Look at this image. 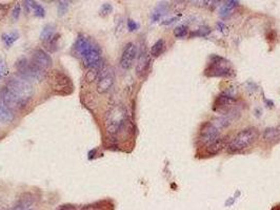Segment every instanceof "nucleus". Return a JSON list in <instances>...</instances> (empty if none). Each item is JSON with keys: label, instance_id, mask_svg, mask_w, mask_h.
I'll use <instances>...</instances> for the list:
<instances>
[{"label": "nucleus", "instance_id": "obj_15", "mask_svg": "<svg viewBox=\"0 0 280 210\" xmlns=\"http://www.w3.org/2000/svg\"><path fill=\"white\" fill-rule=\"evenodd\" d=\"M151 63V58L150 55L146 52L145 48H142L140 50V53L138 55V60H137V65H136V74L139 78H142L145 74L148 73L149 67Z\"/></svg>", "mask_w": 280, "mask_h": 210}, {"label": "nucleus", "instance_id": "obj_25", "mask_svg": "<svg viewBox=\"0 0 280 210\" xmlns=\"http://www.w3.org/2000/svg\"><path fill=\"white\" fill-rule=\"evenodd\" d=\"M9 74V67L4 59L0 58V80L5 78Z\"/></svg>", "mask_w": 280, "mask_h": 210}, {"label": "nucleus", "instance_id": "obj_8", "mask_svg": "<svg viewBox=\"0 0 280 210\" xmlns=\"http://www.w3.org/2000/svg\"><path fill=\"white\" fill-rule=\"evenodd\" d=\"M114 83H115V75H114L113 69L109 66L104 65L97 77V92L99 94L110 92Z\"/></svg>", "mask_w": 280, "mask_h": 210}, {"label": "nucleus", "instance_id": "obj_27", "mask_svg": "<svg viewBox=\"0 0 280 210\" xmlns=\"http://www.w3.org/2000/svg\"><path fill=\"white\" fill-rule=\"evenodd\" d=\"M113 11V6L111 3H105L103 4V6L100 8V11H99V15L100 16H107V15H110L111 13Z\"/></svg>", "mask_w": 280, "mask_h": 210}, {"label": "nucleus", "instance_id": "obj_21", "mask_svg": "<svg viewBox=\"0 0 280 210\" xmlns=\"http://www.w3.org/2000/svg\"><path fill=\"white\" fill-rule=\"evenodd\" d=\"M19 34L17 32H10V33H3L1 35V39L6 47H11L18 40Z\"/></svg>", "mask_w": 280, "mask_h": 210}, {"label": "nucleus", "instance_id": "obj_19", "mask_svg": "<svg viewBox=\"0 0 280 210\" xmlns=\"http://www.w3.org/2000/svg\"><path fill=\"white\" fill-rule=\"evenodd\" d=\"M165 50V41L163 39H159L157 40L153 47L151 48V56L154 57V58H157Z\"/></svg>", "mask_w": 280, "mask_h": 210}, {"label": "nucleus", "instance_id": "obj_28", "mask_svg": "<svg viewBox=\"0 0 280 210\" xmlns=\"http://www.w3.org/2000/svg\"><path fill=\"white\" fill-rule=\"evenodd\" d=\"M20 13H21V5H20V3L17 2L14 6V9H13V11H12L13 20H17L19 16H20Z\"/></svg>", "mask_w": 280, "mask_h": 210}, {"label": "nucleus", "instance_id": "obj_22", "mask_svg": "<svg viewBox=\"0 0 280 210\" xmlns=\"http://www.w3.org/2000/svg\"><path fill=\"white\" fill-rule=\"evenodd\" d=\"M238 4H239V2L234 1V0H231V1H226L224 4H222L221 9H220V15L221 16H228L235 8H236Z\"/></svg>", "mask_w": 280, "mask_h": 210}, {"label": "nucleus", "instance_id": "obj_33", "mask_svg": "<svg viewBox=\"0 0 280 210\" xmlns=\"http://www.w3.org/2000/svg\"><path fill=\"white\" fill-rule=\"evenodd\" d=\"M58 210H76V208L72 205H63Z\"/></svg>", "mask_w": 280, "mask_h": 210}, {"label": "nucleus", "instance_id": "obj_9", "mask_svg": "<svg viewBox=\"0 0 280 210\" xmlns=\"http://www.w3.org/2000/svg\"><path fill=\"white\" fill-rule=\"evenodd\" d=\"M0 102L9 107L10 110H21L28 103L27 101L12 93L6 86L0 88Z\"/></svg>", "mask_w": 280, "mask_h": 210}, {"label": "nucleus", "instance_id": "obj_13", "mask_svg": "<svg viewBox=\"0 0 280 210\" xmlns=\"http://www.w3.org/2000/svg\"><path fill=\"white\" fill-rule=\"evenodd\" d=\"M32 63L35 65L37 67H39L42 71L47 72L48 69L51 68L52 66V58H51V56L46 52V50H43L41 48H38L35 49L33 54H32Z\"/></svg>", "mask_w": 280, "mask_h": 210}, {"label": "nucleus", "instance_id": "obj_3", "mask_svg": "<svg viewBox=\"0 0 280 210\" xmlns=\"http://www.w3.org/2000/svg\"><path fill=\"white\" fill-rule=\"evenodd\" d=\"M128 121V113L126 110L120 104L112 106L105 113V126L106 132L111 136L118 135L122 131Z\"/></svg>", "mask_w": 280, "mask_h": 210}, {"label": "nucleus", "instance_id": "obj_35", "mask_svg": "<svg viewBox=\"0 0 280 210\" xmlns=\"http://www.w3.org/2000/svg\"><path fill=\"white\" fill-rule=\"evenodd\" d=\"M271 210H280V204H277L275 206H273Z\"/></svg>", "mask_w": 280, "mask_h": 210}, {"label": "nucleus", "instance_id": "obj_4", "mask_svg": "<svg viewBox=\"0 0 280 210\" xmlns=\"http://www.w3.org/2000/svg\"><path fill=\"white\" fill-rule=\"evenodd\" d=\"M259 138V130L256 127H247L243 130H240L236 136H235L230 143L228 144V151L230 154H237L247 148L255 143Z\"/></svg>", "mask_w": 280, "mask_h": 210}, {"label": "nucleus", "instance_id": "obj_7", "mask_svg": "<svg viewBox=\"0 0 280 210\" xmlns=\"http://www.w3.org/2000/svg\"><path fill=\"white\" fill-rule=\"evenodd\" d=\"M51 85L57 94L68 95L71 94L73 90L71 80L60 71H54L51 75Z\"/></svg>", "mask_w": 280, "mask_h": 210}, {"label": "nucleus", "instance_id": "obj_10", "mask_svg": "<svg viewBox=\"0 0 280 210\" xmlns=\"http://www.w3.org/2000/svg\"><path fill=\"white\" fill-rule=\"evenodd\" d=\"M237 103V99L234 98L232 96H228V95L221 94L218 97H216L212 110L221 114H227L230 113V112L233 110L234 106Z\"/></svg>", "mask_w": 280, "mask_h": 210}, {"label": "nucleus", "instance_id": "obj_30", "mask_svg": "<svg viewBox=\"0 0 280 210\" xmlns=\"http://www.w3.org/2000/svg\"><path fill=\"white\" fill-rule=\"evenodd\" d=\"M210 29L209 28H200L199 30H197L194 33H192L191 36H201V37H205L208 36L210 34Z\"/></svg>", "mask_w": 280, "mask_h": 210}, {"label": "nucleus", "instance_id": "obj_31", "mask_svg": "<svg viewBox=\"0 0 280 210\" xmlns=\"http://www.w3.org/2000/svg\"><path fill=\"white\" fill-rule=\"evenodd\" d=\"M126 24H128V29L130 32H135L139 29V24L134 21V20H132V19H129L128 22H126Z\"/></svg>", "mask_w": 280, "mask_h": 210}, {"label": "nucleus", "instance_id": "obj_1", "mask_svg": "<svg viewBox=\"0 0 280 210\" xmlns=\"http://www.w3.org/2000/svg\"><path fill=\"white\" fill-rule=\"evenodd\" d=\"M231 124L230 120L226 117L214 119L212 121L203 123L199 129L198 135V144L200 147H205L208 144L212 143L215 140L221 137V131L226 129Z\"/></svg>", "mask_w": 280, "mask_h": 210}, {"label": "nucleus", "instance_id": "obj_6", "mask_svg": "<svg viewBox=\"0 0 280 210\" xmlns=\"http://www.w3.org/2000/svg\"><path fill=\"white\" fill-rule=\"evenodd\" d=\"M5 86L9 90L14 93L16 96L23 99L24 101H28L34 96V87L31 84V82L25 80L21 77H11L6 80Z\"/></svg>", "mask_w": 280, "mask_h": 210}, {"label": "nucleus", "instance_id": "obj_24", "mask_svg": "<svg viewBox=\"0 0 280 210\" xmlns=\"http://www.w3.org/2000/svg\"><path fill=\"white\" fill-rule=\"evenodd\" d=\"M188 32L189 31L186 25H179V27H177L174 30V35L177 38H184V37H187Z\"/></svg>", "mask_w": 280, "mask_h": 210}, {"label": "nucleus", "instance_id": "obj_32", "mask_svg": "<svg viewBox=\"0 0 280 210\" xmlns=\"http://www.w3.org/2000/svg\"><path fill=\"white\" fill-rule=\"evenodd\" d=\"M8 10H9V5L0 3V20H2V19L4 18L6 13H8Z\"/></svg>", "mask_w": 280, "mask_h": 210}, {"label": "nucleus", "instance_id": "obj_20", "mask_svg": "<svg viewBox=\"0 0 280 210\" xmlns=\"http://www.w3.org/2000/svg\"><path fill=\"white\" fill-rule=\"evenodd\" d=\"M54 32H55V27L53 24L44 25L43 29L41 30V33H40V39L42 41L48 42L51 38L54 36Z\"/></svg>", "mask_w": 280, "mask_h": 210}, {"label": "nucleus", "instance_id": "obj_23", "mask_svg": "<svg viewBox=\"0 0 280 210\" xmlns=\"http://www.w3.org/2000/svg\"><path fill=\"white\" fill-rule=\"evenodd\" d=\"M31 9L34 11V14L37 17H44L46 16V10H44L41 4H38L36 1H29Z\"/></svg>", "mask_w": 280, "mask_h": 210}, {"label": "nucleus", "instance_id": "obj_29", "mask_svg": "<svg viewBox=\"0 0 280 210\" xmlns=\"http://www.w3.org/2000/svg\"><path fill=\"white\" fill-rule=\"evenodd\" d=\"M69 3L68 1H59L58 3V15L59 16H62V15H65L68 9H69Z\"/></svg>", "mask_w": 280, "mask_h": 210}, {"label": "nucleus", "instance_id": "obj_2", "mask_svg": "<svg viewBox=\"0 0 280 210\" xmlns=\"http://www.w3.org/2000/svg\"><path fill=\"white\" fill-rule=\"evenodd\" d=\"M205 75L210 78H234L236 76L232 63L224 57L212 55L205 68Z\"/></svg>", "mask_w": 280, "mask_h": 210}, {"label": "nucleus", "instance_id": "obj_12", "mask_svg": "<svg viewBox=\"0 0 280 210\" xmlns=\"http://www.w3.org/2000/svg\"><path fill=\"white\" fill-rule=\"evenodd\" d=\"M97 47L96 43H94L92 40L88 39L86 36L79 35L74 44V50L75 53L79 56L81 59L86 58V57L90 54L92 50Z\"/></svg>", "mask_w": 280, "mask_h": 210}, {"label": "nucleus", "instance_id": "obj_5", "mask_svg": "<svg viewBox=\"0 0 280 210\" xmlns=\"http://www.w3.org/2000/svg\"><path fill=\"white\" fill-rule=\"evenodd\" d=\"M16 68L18 74L20 75V77L28 80L29 82H40L44 80L47 76V72L42 71V69L37 67L35 65H33V63L25 58L19 59L16 62Z\"/></svg>", "mask_w": 280, "mask_h": 210}, {"label": "nucleus", "instance_id": "obj_34", "mask_svg": "<svg viewBox=\"0 0 280 210\" xmlns=\"http://www.w3.org/2000/svg\"><path fill=\"white\" fill-rule=\"evenodd\" d=\"M81 210H100V209L97 208V207H95V206H87V207H85L84 209H81Z\"/></svg>", "mask_w": 280, "mask_h": 210}, {"label": "nucleus", "instance_id": "obj_11", "mask_svg": "<svg viewBox=\"0 0 280 210\" xmlns=\"http://www.w3.org/2000/svg\"><path fill=\"white\" fill-rule=\"evenodd\" d=\"M138 49L135 43L129 42L125 44L122 50V57H120V66L123 69H130L137 58Z\"/></svg>", "mask_w": 280, "mask_h": 210}, {"label": "nucleus", "instance_id": "obj_18", "mask_svg": "<svg viewBox=\"0 0 280 210\" xmlns=\"http://www.w3.org/2000/svg\"><path fill=\"white\" fill-rule=\"evenodd\" d=\"M35 199H34V195L32 194H23L20 198H19L17 204L18 206H20L21 208H23L24 210H29V208L34 204Z\"/></svg>", "mask_w": 280, "mask_h": 210}, {"label": "nucleus", "instance_id": "obj_26", "mask_svg": "<svg viewBox=\"0 0 280 210\" xmlns=\"http://www.w3.org/2000/svg\"><path fill=\"white\" fill-rule=\"evenodd\" d=\"M59 40V35H54L51 39L48 41V48L50 52H55L57 48V41Z\"/></svg>", "mask_w": 280, "mask_h": 210}, {"label": "nucleus", "instance_id": "obj_14", "mask_svg": "<svg viewBox=\"0 0 280 210\" xmlns=\"http://www.w3.org/2000/svg\"><path fill=\"white\" fill-rule=\"evenodd\" d=\"M228 137L227 136H221L217 140H215L212 143L208 144L203 148V155L208 157H212L218 155L220 151H222L225 147L228 146Z\"/></svg>", "mask_w": 280, "mask_h": 210}, {"label": "nucleus", "instance_id": "obj_17", "mask_svg": "<svg viewBox=\"0 0 280 210\" xmlns=\"http://www.w3.org/2000/svg\"><path fill=\"white\" fill-rule=\"evenodd\" d=\"M263 137L265 141L269 143H276L280 141V127L265 129Z\"/></svg>", "mask_w": 280, "mask_h": 210}, {"label": "nucleus", "instance_id": "obj_16", "mask_svg": "<svg viewBox=\"0 0 280 210\" xmlns=\"http://www.w3.org/2000/svg\"><path fill=\"white\" fill-rule=\"evenodd\" d=\"M15 116L12 110L6 107L3 103L0 102V122L1 123H11L14 120Z\"/></svg>", "mask_w": 280, "mask_h": 210}]
</instances>
